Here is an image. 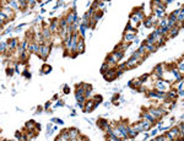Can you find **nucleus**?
<instances>
[{
  "label": "nucleus",
  "mask_w": 184,
  "mask_h": 141,
  "mask_svg": "<svg viewBox=\"0 0 184 141\" xmlns=\"http://www.w3.org/2000/svg\"><path fill=\"white\" fill-rule=\"evenodd\" d=\"M155 90L161 91V92H166L171 89V81L166 80V79H158L155 81Z\"/></svg>",
  "instance_id": "f257e3e1"
},
{
  "label": "nucleus",
  "mask_w": 184,
  "mask_h": 141,
  "mask_svg": "<svg viewBox=\"0 0 184 141\" xmlns=\"http://www.w3.org/2000/svg\"><path fill=\"white\" fill-rule=\"evenodd\" d=\"M50 49H52V46L46 44V43L41 44V50H40V54H38V57L41 58V60L47 59L48 55H49V53H50Z\"/></svg>",
  "instance_id": "f03ea898"
},
{
  "label": "nucleus",
  "mask_w": 184,
  "mask_h": 141,
  "mask_svg": "<svg viewBox=\"0 0 184 141\" xmlns=\"http://www.w3.org/2000/svg\"><path fill=\"white\" fill-rule=\"evenodd\" d=\"M117 128L120 130V133H122L123 135V139H129V125H127V123L123 120V121H120L119 124H117Z\"/></svg>",
  "instance_id": "7ed1b4c3"
},
{
  "label": "nucleus",
  "mask_w": 184,
  "mask_h": 141,
  "mask_svg": "<svg viewBox=\"0 0 184 141\" xmlns=\"http://www.w3.org/2000/svg\"><path fill=\"white\" fill-rule=\"evenodd\" d=\"M103 76H104V79L107 80V81H113L114 79H117V66H115V67H110L108 71L104 72Z\"/></svg>",
  "instance_id": "20e7f679"
},
{
  "label": "nucleus",
  "mask_w": 184,
  "mask_h": 141,
  "mask_svg": "<svg viewBox=\"0 0 184 141\" xmlns=\"http://www.w3.org/2000/svg\"><path fill=\"white\" fill-rule=\"evenodd\" d=\"M142 61H144L142 59H136V58L132 57L130 59H128L127 61H125V66H127V70H128V69H132V67L138 66L139 64H141Z\"/></svg>",
  "instance_id": "39448f33"
},
{
  "label": "nucleus",
  "mask_w": 184,
  "mask_h": 141,
  "mask_svg": "<svg viewBox=\"0 0 184 141\" xmlns=\"http://www.w3.org/2000/svg\"><path fill=\"white\" fill-rule=\"evenodd\" d=\"M77 17V14H76V9L75 7H72L71 10L69 11L65 15V18H66V22H67V25H71V23H74L75 21V18Z\"/></svg>",
  "instance_id": "423d86ee"
},
{
  "label": "nucleus",
  "mask_w": 184,
  "mask_h": 141,
  "mask_svg": "<svg viewBox=\"0 0 184 141\" xmlns=\"http://www.w3.org/2000/svg\"><path fill=\"white\" fill-rule=\"evenodd\" d=\"M142 119H145V120H147L149 123H151V125H155V124H157V121H158V119H156L155 116L150 113L149 110H145V112H142Z\"/></svg>",
  "instance_id": "0eeeda50"
},
{
  "label": "nucleus",
  "mask_w": 184,
  "mask_h": 141,
  "mask_svg": "<svg viewBox=\"0 0 184 141\" xmlns=\"http://www.w3.org/2000/svg\"><path fill=\"white\" fill-rule=\"evenodd\" d=\"M49 28L52 33H59V28H60V25H59V18H52L50 20V23H49Z\"/></svg>",
  "instance_id": "6e6552de"
},
{
  "label": "nucleus",
  "mask_w": 184,
  "mask_h": 141,
  "mask_svg": "<svg viewBox=\"0 0 184 141\" xmlns=\"http://www.w3.org/2000/svg\"><path fill=\"white\" fill-rule=\"evenodd\" d=\"M57 141H70V135H69V129H63L59 135L55 138Z\"/></svg>",
  "instance_id": "1a4fd4ad"
},
{
  "label": "nucleus",
  "mask_w": 184,
  "mask_h": 141,
  "mask_svg": "<svg viewBox=\"0 0 184 141\" xmlns=\"http://www.w3.org/2000/svg\"><path fill=\"white\" fill-rule=\"evenodd\" d=\"M95 109V101L93 98H87L86 102H85V108H84V112L86 113H90Z\"/></svg>",
  "instance_id": "9d476101"
},
{
  "label": "nucleus",
  "mask_w": 184,
  "mask_h": 141,
  "mask_svg": "<svg viewBox=\"0 0 184 141\" xmlns=\"http://www.w3.org/2000/svg\"><path fill=\"white\" fill-rule=\"evenodd\" d=\"M69 135H70V141H76L80 138V131L76 128H70L69 129Z\"/></svg>",
  "instance_id": "9b49d317"
},
{
  "label": "nucleus",
  "mask_w": 184,
  "mask_h": 141,
  "mask_svg": "<svg viewBox=\"0 0 184 141\" xmlns=\"http://www.w3.org/2000/svg\"><path fill=\"white\" fill-rule=\"evenodd\" d=\"M135 38H136V36H135V33H129V32H125L124 36H123V42L124 43H134Z\"/></svg>",
  "instance_id": "f8f14e48"
},
{
  "label": "nucleus",
  "mask_w": 184,
  "mask_h": 141,
  "mask_svg": "<svg viewBox=\"0 0 184 141\" xmlns=\"http://www.w3.org/2000/svg\"><path fill=\"white\" fill-rule=\"evenodd\" d=\"M85 52V37H80L79 43H77V53L82 54Z\"/></svg>",
  "instance_id": "ddd939ff"
},
{
  "label": "nucleus",
  "mask_w": 184,
  "mask_h": 141,
  "mask_svg": "<svg viewBox=\"0 0 184 141\" xmlns=\"http://www.w3.org/2000/svg\"><path fill=\"white\" fill-rule=\"evenodd\" d=\"M7 43H9V49H10V50H15V49H17L18 42H17L16 38H10V40L7 41Z\"/></svg>",
  "instance_id": "4468645a"
},
{
  "label": "nucleus",
  "mask_w": 184,
  "mask_h": 141,
  "mask_svg": "<svg viewBox=\"0 0 184 141\" xmlns=\"http://www.w3.org/2000/svg\"><path fill=\"white\" fill-rule=\"evenodd\" d=\"M128 130H129V139H135V136H136V135L139 134L138 129L135 128L134 125H129Z\"/></svg>",
  "instance_id": "2eb2a0df"
},
{
  "label": "nucleus",
  "mask_w": 184,
  "mask_h": 141,
  "mask_svg": "<svg viewBox=\"0 0 184 141\" xmlns=\"http://www.w3.org/2000/svg\"><path fill=\"white\" fill-rule=\"evenodd\" d=\"M144 44H145V47H146V52L149 53V54L157 50V46L156 44H151V43H147V42H144Z\"/></svg>",
  "instance_id": "dca6fc26"
},
{
  "label": "nucleus",
  "mask_w": 184,
  "mask_h": 141,
  "mask_svg": "<svg viewBox=\"0 0 184 141\" xmlns=\"http://www.w3.org/2000/svg\"><path fill=\"white\" fill-rule=\"evenodd\" d=\"M25 126H26V130H27V131L36 130V121H35V120H28L27 123L25 124Z\"/></svg>",
  "instance_id": "f3484780"
},
{
  "label": "nucleus",
  "mask_w": 184,
  "mask_h": 141,
  "mask_svg": "<svg viewBox=\"0 0 184 141\" xmlns=\"http://www.w3.org/2000/svg\"><path fill=\"white\" fill-rule=\"evenodd\" d=\"M179 28L178 26H174V27H172V28H169V32H168V38H171V37H176L178 33H179Z\"/></svg>",
  "instance_id": "a211bd4d"
},
{
  "label": "nucleus",
  "mask_w": 184,
  "mask_h": 141,
  "mask_svg": "<svg viewBox=\"0 0 184 141\" xmlns=\"http://www.w3.org/2000/svg\"><path fill=\"white\" fill-rule=\"evenodd\" d=\"M9 5H10L14 10H21L20 3H18L17 0H9Z\"/></svg>",
  "instance_id": "6ab92c4d"
},
{
  "label": "nucleus",
  "mask_w": 184,
  "mask_h": 141,
  "mask_svg": "<svg viewBox=\"0 0 184 141\" xmlns=\"http://www.w3.org/2000/svg\"><path fill=\"white\" fill-rule=\"evenodd\" d=\"M97 125L99 126V128H101V129H104V130H106V129H107V126H108L109 124H108V121H107V120H106L104 118H101V119L98 120V123H97Z\"/></svg>",
  "instance_id": "aec40b11"
},
{
  "label": "nucleus",
  "mask_w": 184,
  "mask_h": 141,
  "mask_svg": "<svg viewBox=\"0 0 184 141\" xmlns=\"http://www.w3.org/2000/svg\"><path fill=\"white\" fill-rule=\"evenodd\" d=\"M142 23H144V26H145V27H147V28L153 27V26H155V23H153V21H152V18H151V17L145 18V20L142 21Z\"/></svg>",
  "instance_id": "412c9836"
},
{
  "label": "nucleus",
  "mask_w": 184,
  "mask_h": 141,
  "mask_svg": "<svg viewBox=\"0 0 184 141\" xmlns=\"http://www.w3.org/2000/svg\"><path fill=\"white\" fill-rule=\"evenodd\" d=\"M91 92H92V86L90 84H85V96H86V98H90Z\"/></svg>",
  "instance_id": "4be33fe9"
},
{
  "label": "nucleus",
  "mask_w": 184,
  "mask_h": 141,
  "mask_svg": "<svg viewBox=\"0 0 184 141\" xmlns=\"http://www.w3.org/2000/svg\"><path fill=\"white\" fill-rule=\"evenodd\" d=\"M52 71V66L50 65H43L42 70H41V75H44V74H49Z\"/></svg>",
  "instance_id": "5701e85b"
},
{
  "label": "nucleus",
  "mask_w": 184,
  "mask_h": 141,
  "mask_svg": "<svg viewBox=\"0 0 184 141\" xmlns=\"http://www.w3.org/2000/svg\"><path fill=\"white\" fill-rule=\"evenodd\" d=\"M93 101H95V108H97L98 104L103 101V97L101 96V95H97V96H95V97H93Z\"/></svg>",
  "instance_id": "b1692460"
},
{
  "label": "nucleus",
  "mask_w": 184,
  "mask_h": 141,
  "mask_svg": "<svg viewBox=\"0 0 184 141\" xmlns=\"http://www.w3.org/2000/svg\"><path fill=\"white\" fill-rule=\"evenodd\" d=\"M6 49H9V43L5 42V41H1V44H0V52L4 54V53L6 52Z\"/></svg>",
  "instance_id": "393cba45"
},
{
  "label": "nucleus",
  "mask_w": 184,
  "mask_h": 141,
  "mask_svg": "<svg viewBox=\"0 0 184 141\" xmlns=\"http://www.w3.org/2000/svg\"><path fill=\"white\" fill-rule=\"evenodd\" d=\"M110 69V66L107 64V63H104V64L102 65V67H101V72H102V74H104L106 71H108Z\"/></svg>",
  "instance_id": "a878e982"
},
{
  "label": "nucleus",
  "mask_w": 184,
  "mask_h": 141,
  "mask_svg": "<svg viewBox=\"0 0 184 141\" xmlns=\"http://www.w3.org/2000/svg\"><path fill=\"white\" fill-rule=\"evenodd\" d=\"M64 106V102H63L61 99H58L57 101V103L54 104V107H53V109H57V108H60V107Z\"/></svg>",
  "instance_id": "bb28decb"
},
{
  "label": "nucleus",
  "mask_w": 184,
  "mask_h": 141,
  "mask_svg": "<svg viewBox=\"0 0 184 141\" xmlns=\"http://www.w3.org/2000/svg\"><path fill=\"white\" fill-rule=\"evenodd\" d=\"M50 121L52 123H55V124H59V125H64V121L61 119H58V118H52Z\"/></svg>",
  "instance_id": "cd10ccee"
},
{
  "label": "nucleus",
  "mask_w": 184,
  "mask_h": 141,
  "mask_svg": "<svg viewBox=\"0 0 184 141\" xmlns=\"http://www.w3.org/2000/svg\"><path fill=\"white\" fill-rule=\"evenodd\" d=\"M14 72H15V67H7V70H6V75L7 76H12Z\"/></svg>",
  "instance_id": "c85d7f7f"
},
{
  "label": "nucleus",
  "mask_w": 184,
  "mask_h": 141,
  "mask_svg": "<svg viewBox=\"0 0 184 141\" xmlns=\"http://www.w3.org/2000/svg\"><path fill=\"white\" fill-rule=\"evenodd\" d=\"M28 1V7H33L38 3V0H27Z\"/></svg>",
  "instance_id": "c756f323"
},
{
  "label": "nucleus",
  "mask_w": 184,
  "mask_h": 141,
  "mask_svg": "<svg viewBox=\"0 0 184 141\" xmlns=\"http://www.w3.org/2000/svg\"><path fill=\"white\" fill-rule=\"evenodd\" d=\"M166 140V135H159L157 138H155V141H163Z\"/></svg>",
  "instance_id": "7c9ffc66"
},
{
  "label": "nucleus",
  "mask_w": 184,
  "mask_h": 141,
  "mask_svg": "<svg viewBox=\"0 0 184 141\" xmlns=\"http://www.w3.org/2000/svg\"><path fill=\"white\" fill-rule=\"evenodd\" d=\"M15 138L17 140H22V134L20 133V131H16V133H15Z\"/></svg>",
  "instance_id": "2f4dec72"
},
{
  "label": "nucleus",
  "mask_w": 184,
  "mask_h": 141,
  "mask_svg": "<svg viewBox=\"0 0 184 141\" xmlns=\"http://www.w3.org/2000/svg\"><path fill=\"white\" fill-rule=\"evenodd\" d=\"M23 76H26L27 79H31V72L27 71V69H25V71H23Z\"/></svg>",
  "instance_id": "473e14b6"
},
{
  "label": "nucleus",
  "mask_w": 184,
  "mask_h": 141,
  "mask_svg": "<svg viewBox=\"0 0 184 141\" xmlns=\"http://www.w3.org/2000/svg\"><path fill=\"white\" fill-rule=\"evenodd\" d=\"M63 91H64V93H65V95H69V93H70V89H69V86L64 85V90H63Z\"/></svg>",
  "instance_id": "72a5a7b5"
},
{
  "label": "nucleus",
  "mask_w": 184,
  "mask_h": 141,
  "mask_svg": "<svg viewBox=\"0 0 184 141\" xmlns=\"http://www.w3.org/2000/svg\"><path fill=\"white\" fill-rule=\"evenodd\" d=\"M36 131H37V133H40V131H41V124L40 123H36Z\"/></svg>",
  "instance_id": "f704fd0d"
},
{
  "label": "nucleus",
  "mask_w": 184,
  "mask_h": 141,
  "mask_svg": "<svg viewBox=\"0 0 184 141\" xmlns=\"http://www.w3.org/2000/svg\"><path fill=\"white\" fill-rule=\"evenodd\" d=\"M157 133H158V129L152 130V131H151V136H156V135H157Z\"/></svg>",
  "instance_id": "c9c22d12"
},
{
  "label": "nucleus",
  "mask_w": 184,
  "mask_h": 141,
  "mask_svg": "<svg viewBox=\"0 0 184 141\" xmlns=\"http://www.w3.org/2000/svg\"><path fill=\"white\" fill-rule=\"evenodd\" d=\"M49 107H50V102H47V103L44 104V109H46V110L49 109Z\"/></svg>",
  "instance_id": "e433bc0d"
},
{
  "label": "nucleus",
  "mask_w": 184,
  "mask_h": 141,
  "mask_svg": "<svg viewBox=\"0 0 184 141\" xmlns=\"http://www.w3.org/2000/svg\"><path fill=\"white\" fill-rule=\"evenodd\" d=\"M11 31H12V27H7V28H6V31H5V32H3V33H6V35H7V33H10Z\"/></svg>",
  "instance_id": "4c0bfd02"
},
{
  "label": "nucleus",
  "mask_w": 184,
  "mask_h": 141,
  "mask_svg": "<svg viewBox=\"0 0 184 141\" xmlns=\"http://www.w3.org/2000/svg\"><path fill=\"white\" fill-rule=\"evenodd\" d=\"M58 99H59V95H54V96H53L52 101H58Z\"/></svg>",
  "instance_id": "58836bf2"
},
{
  "label": "nucleus",
  "mask_w": 184,
  "mask_h": 141,
  "mask_svg": "<svg viewBox=\"0 0 184 141\" xmlns=\"http://www.w3.org/2000/svg\"><path fill=\"white\" fill-rule=\"evenodd\" d=\"M178 95L179 96H184V90H178Z\"/></svg>",
  "instance_id": "ea45409f"
},
{
  "label": "nucleus",
  "mask_w": 184,
  "mask_h": 141,
  "mask_svg": "<svg viewBox=\"0 0 184 141\" xmlns=\"http://www.w3.org/2000/svg\"><path fill=\"white\" fill-rule=\"evenodd\" d=\"M109 104H110V102H106V103H104L106 107H109Z\"/></svg>",
  "instance_id": "a19ab883"
},
{
  "label": "nucleus",
  "mask_w": 184,
  "mask_h": 141,
  "mask_svg": "<svg viewBox=\"0 0 184 141\" xmlns=\"http://www.w3.org/2000/svg\"><path fill=\"white\" fill-rule=\"evenodd\" d=\"M46 12V9H41V14H44Z\"/></svg>",
  "instance_id": "79ce46f5"
},
{
  "label": "nucleus",
  "mask_w": 184,
  "mask_h": 141,
  "mask_svg": "<svg viewBox=\"0 0 184 141\" xmlns=\"http://www.w3.org/2000/svg\"><path fill=\"white\" fill-rule=\"evenodd\" d=\"M38 3H41V0H38Z\"/></svg>",
  "instance_id": "37998d69"
},
{
  "label": "nucleus",
  "mask_w": 184,
  "mask_h": 141,
  "mask_svg": "<svg viewBox=\"0 0 184 141\" xmlns=\"http://www.w3.org/2000/svg\"><path fill=\"white\" fill-rule=\"evenodd\" d=\"M103 1H106V0H103ZM107 1H109V0H107Z\"/></svg>",
  "instance_id": "c03bdc74"
},
{
  "label": "nucleus",
  "mask_w": 184,
  "mask_h": 141,
  "mask_svg": "<svg viewBox=\"0 0 184 141\" xmlns=\"http://www.w3.org/2000/svg\"><path fill=\"white\" fill-rule=\"evenodd\" d=\"M183 9H184V6H183Z\"/></svg>",
  "instance_id": "a18cd8bd"
},
{
  "label": "nucleus",
  "mask_w": 184,
  "mask_h": 141,
  "mask_svg": "<svg viewBox=\"0 0 184 141\" xmlns=\"http://www.w3.org/2000/svg\"><path fill=\"white\" fill-rule=\"evenodd\" d=\"M183 104H184V103H183Z\"/></svg>",
  "instance_id": "49530a36"
}]
</instances>
